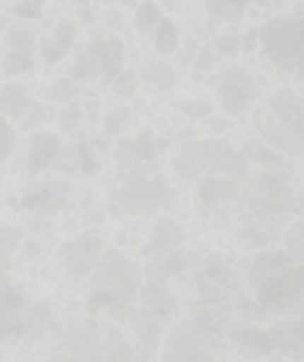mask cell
Listing matches in <instances>:
<instances>
[{"label": "cell", "mask_w": 304, "mask_h": 362, "mask_svg": "<svg viewBox=\"0 0 304 362\" xmlns=\"http://www.w3.org/2000/svg\"><path fill=\"white\" fill-rule=\"evenodd\" d=\"M264 310L285 311L304 299V265H286L255 283Z\"/></svg>", "instance_id": "cell-2"}, {"label": "cell", "mask_w": 304, "mask_h": 362, "mask_svg": "<svg viewBox=\"0 0 304 362\" xmlns=\"http://www.w3.org/2000/svg\"><path fill=\"white\" fill-rule=\"evenodd\" d=\"M76 41V25L71 20H60L53 30L52 37H42L39 41V49L48 66L60 62L73 48Z\"/></svg>", "instance_id": "cell-5"}, {"label": "cell", "mask_w": 304, "mask_h": 362, "mask_svg": "<svg viewBox=\"0 0 304 362\" xmlns=\"http://www.w3.org/2000/svg\"><path fill=\"white\" fill-rule=\"evenodd\" d=\"M180 108H182V112H186L187 115L200 119V117H205L211 113L212 105L207 101H187V103H182Z\"/></svg>", "instance_id": "cell-25"}, {"label": "cell", "mask_w": 304, "mask_h": 362, "mask_svg": "<svg viewBox=\"0 0 304 362\" xmlns=\"http://www.w3.org/2000/svg\"><path fill=\"white\" fill-rule=\"evenodd\" d=\"M232 194V184L223 179H207L200 186V198L205 204H214V202H223Z\"/></svg>", "instance_id": "cell-14"}, {"label": "cell", "mask_w": 304, "mask_h": 362, "mask_svg": "<svg viewBox=\"0 0 304 362\" xmlns=\"http://www.w3.org/2000/svg\"><path fill=\"white\" fill-rule=\"evenodd\" d=\"M60 147H62L60 138L57 134L49 133V131H37V133L32 134L30 141H28V170L30 172H41L55 158Z\"/></svg>", "instance_id": "cell-6"}, {"label": "cell", "mask_w": 304, "mask_h": 362, "mask_svg": "<svg viewBox=\"0 0 304 362\" xmlns=\"http://www.w3.org/2000/svg\"><path fill=\"white\" fill-rule=\"evenodd\" d=\"M207 9L212 16L226 23H237L242 20L246 2L244 0H207Z\"/></svg>", "instance_id": "cell-12"}, {"label": "cell", "mask_w": 304, "mask_h": 362, "mask_svg": "<svg viewBox=\"0 0 304 362\" xmlns=\"http://www.w3.org/2000/svg\"><path fill=\"white\" fill-rule=\"evenodd\" d=\"M255 99V83L251 74L242 67H232L221 74L218 87L219 106L228 115H240Z\"/></svg>", "instance_id": "cell-3"}, {"label": "cell", "mask_w": 304, "mask_h": 362, "mask_svg": "<svg viewBox=\"0 0 304 362\" xmlns=\"http://www.w3.org/2000/svg\"><path fill=\"white\" fill-rule=\"evenodd\" d=\"M14 13L21 18H39L41 16V2H25L14 7Z\"/></svg>", "instance_id": "cell-26"}, {"label": "cell", "mask_w": 304, "mask_h": 362, "mask_svg": "<svg viewBox=\"0 0 304 362\" xmlns=\"http://www.w3.org/2000/svg\"><path fill=\"white\" fill-rule=\"evenodd\" d=\"M204 156H207V158L211 159L214 168L223 170V172L230 173V175L233 177L242 175V173L246 172V165L242 163V159L237 156L235 151H232V148L226 144H223V141H205Z\"/></svg>", "instance_id": "cell-8"}, {"label": "cell", "mask_w": 304, "mask_h": 362, "mask_svg": "<svg viewBox=\"0 0 304 362\" xmlns=\"http://www.w3.org/2000/svg\"><path fill=\"white\" fill-rule=\"evenodd\" d=\"M274 349L281 354H293L304 346V320H290L274 324L269 331Z\"/></svg>", "instance_id": "cell-7"}, {"label": "cell", "mask_w": 304, "mask_h": 362, "mask_svg": "<svg viewBox=\"0 0 304 362\" xmlns=\"http://www.w3.org/2000/svg\"><path fill=\"white\" fill-rule=\"evenodd\" d=\"M159 16V9L154 2H144L138 11V20H140L141 27H151Z\"/></svg>", "instance_id": "cell-24"}, {"label": "cell", "mask_w": 304, "mask_h": 362, "mask_svg": "<svg viewBox=\"0 0 304 362\" xmlns=\"http://www.w3.org/2000/svg\"><path fill=\"white\" fill-rule=\"evenodd\" d=\"M293 258L290 255L283 253V251H265V253H260L257 258H255L253 265H251L250 279L251 283H257L258 279H262L264 276L271 274V272L278 271V269L286 267V265H292Z\"/></svg>", "instance_id": "cell-11"}, {"label": "cell", "mask_w": 304, "mask_h": 362, "mask_svg": "<svg viewBox=\"0 0 304 362\" xmlns=\"http://www.w3.org/2000/svg\"><path fill=\"white\" fill-rule=\"evenodd\" d=\"M4 361V356H2V354H0V362H2Z\"/></svg>", "instance_id": "cell-28"}, {"label": "cell", "mask_w": 304, "mask_h": 362, "mask_svg": "<svg viewBox=\"0 0 304 362\" xmlns=\"http://www.w3.org/2000/svg\"><path fill=\"white\" fill-rule=\"evenodd\" d=\"M27 88L18 83H7L0 88V113L14 120H21L32 105Z\"/></svg>", "instance_id": "cell-9"}, {"label": "cell", "mask_w": 304, "mask_h": 362, "mask_svg": "<svg viewBox=\"0 0 304 362\" xmlns=\"http://www.w3.org/2000/svg\"><path fill=\"white\" fill-rule=\"evenodd\" d=\"M32 67H34V59L28 53L18 52V49H9L4 55L2 71L6 76H18V74H23L27 71H30Z\"/></svg>", "instance_id": "cell-13"}, {"label": "cell", "mask_w": 304, "mask_h": 362, "mask_svg": "<svg viewBox=\"0 0 304 362\" xmlns=\"http://www.w3.org/2000/svg\"><path fill=\"white\" fill-rule=\"evenodd\" d=\"M258 39L274 66L288 71L304 67V18H272L262 27Z\"/></svg>", "instance_id": "cell-1"}, {"label": "cell", "mask_w": 304, "mask_h": 362, "mask_svg": "<svg viewBox=\"0 0 304 362\" xmlns=\"http://www.w3.org/2000/svg\"><path fill=\"white\" fill-rule=\"evenodd\" d=\"M23 230L13 225H0V253H13L21 243Z\"/></svg>", "instance_id": "cell-19"}, {"label": "cell", "mask_w": 304, "mask_h": 362, "mask_svg": "<svg viewBox=\"0 0 304 362\" xmlns=\"http://www.w3.org/2000/svg\"><path fill=\"white\" fill-rule=\"evenodd\" d=\"M7 45L11 49H18V52H23L32 55L37 46L35 42V35L32 30H25V28H14L7 35Z\"/></svg>", "instance_id": "cell-17"}, {"label": "cell", "mask_w": 304, "mask_h": 362, "mask_svg": "<svg viewBox=\"0 0 304 362\" xmlns=\"http://www.w3.org/2000/svg\"><path fill=\"white\" fill-rule=\"evenodd\" d=\"M60 194L62 193H57L53 187H49V189L41 191V193H34L30 197L23 198V205L30 211L53 212L57 205L60 204Z\"/></svg>", "instance_id": "cell-15"}, {"label": "cell", "mask_w": 304, "mask_h": 362, "mask_svg": "<svg viewBox=\"0 0 304 362\" xmlns=\"http://www.w3.org/2000/svg\"><path fill=\"white\" fill-rule=\"evenodd\" d=\"M98 60L92 59L90 55H83L81 59H78V62L71 69V74L76 80H94L98 78Z\"/></svg>", "instance_id": "cell-20"}, {"label": "cell", "mask_w": 304, "mask_h": 362, "mask_svg": "<svg viewBox=\"0 0 304 362\" xmlns=\"http://www.w3.org/2000/svg\"><path fill=\"white\" fill-rule=\"evenodd\" d=\"M45 120H46V110L42 108L39 103H32L30 108L25 112V115L21 117L20 122L23 129H30V127L37 126V124L45 122Z\"/></svg>", "instance_id": "cell-22"}, {"label": "cell", "mask_w": 304, "mask_h": 362, "mask_svg": "<svg viewBox=\"0 0 304 362\" xmlns=\"http://www.w3.org/2000/svg\"><path fill=\"white\" fill-rule=\"evenodd\" d=\"M81 120V110L76 106H67L59 113V126L64 131H71L80 124Z\"/></svg>", "instance_id": "cell-23"}, {"label": "cell", "mask_w": 304, "mask_h": 362, "mask_svg": "<svg viewBox=\"0 0 304 362\" xmlns=\"http://www.w3.org/2000/svg\"><path fill=\"white\" fill-rule=\"evenodd\" d=\"M78 87L74 81L67 80V78H59L49 87V98L55 103H69L71 99L76 98Z\"/></svg>", "instance_id": "cell-18"}, {"label": "cell", "mask_w": 304, "mask_h": 362, "mask_svg": "<svg viewBox=\"0 0 304 362\" xmlns=\"http://www.w3.org/2000/svg\"><path fill=\"white\" fill-rule=\"evenodd\" d=\"M177 45V28L175 25L172 23V20L168 18H163L159 21V28H158V35H156V48L163 53V55H172L175 52Z\"/></svg>", "instance_id": "cell-16"}, {"label": "cell", "mask_w": 304, "mask_h": 362, "mask_svg": "<svg viewBox=\"0 0 304 362\" xmlns=\"http://www.w3.org/2000/svg\"><path fill=\"white\" fill-rule=\"evenodd\" d=\"M14 144H16V133L9 126V122L0 115V163L9 158V154L14 148Z\"/></svg>", "instance_id": "cell-21"}, {"label": "cell", "mask_w": 304, "mask_h": 362, "mask_svg": "<svg viewBox=\"0 0 304 362\" xmlns=\"http://www.w3.org/2000/svg\"><path fill=\"white\" fill-rule=\"evenodd\" d=\"M103 2H117V0H103ZM129 2V0H127Z\"/></svg>", "instance_id": "cell-27"}, {"label": "cell", "mask_w": 304, "mask_h": 362, "mask_svg": "<svg viewBox=\"0 0 304 362\" xmlns=\"http://www.w3.org/2000/svg\"><path fill=\"white\" fill-rule=\"evenodd\" d=\"M233 341L242 346L247 354H251L253 357H258V359L271 356L274 352V343H272L269 332L258 331V329L253 327L237 331L233 334Z\"/></svg>", "instance_id": "cell-10"}, {"label": "cell", "mask_w": 304, "mask_h": 362, "mask_svg": "<svg viewBox=\"0 0 304 362\" xmlns=\"http://www.w3.org/2000/svg\"><path fill=\"white\" fill-rule=\"evenodd\" d=\"M101 240L94 235H78L64 243L60 255L66 264V271L73 276H85L98 264Z\"/></svg>", "instance_id": "cell-4"}]
</instances>
